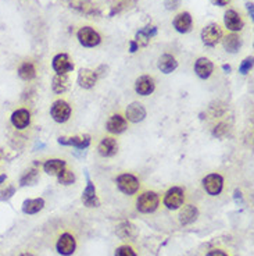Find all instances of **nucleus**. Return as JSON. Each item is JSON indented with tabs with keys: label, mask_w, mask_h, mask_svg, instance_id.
I'll return each instance as SVG.
<instances>
[{
	"label": "nucleus",
	"mask_w": 254,
	"mask_h": 256,
	"mask_svg": "<svg viewBox=\"0 0 254 256\" xmlns=\"http://www.w3.org/2000/svg\"><path fill=\"white\" fill-rule=\"evenodd\" d=\"M159 195L153 191L145 192L138 198V202H136V207L140 213H153L157 206H159Z\"/></svg>",
	"instance_id": "nucleus-1"
},
{
	"label": "nucleus",
	"mask_w": 254,
	"mask_h": 256,
	"mask_svg": "<svg viewBox=\"0 0 254 256\" xmlns=\"http://www.w3.org/2000/svg\"><path fill=\"white\" fill-rule=\"evenodd\" d=\"M116 183L118 190L124 192L125 195H133L139 190V180L129 173H125V174L117 177Z\"/></svg>",
	"instance_id": "nucleus-2"
},
{
	"label": "nucleus",
	"mask_w": 254,
	"mask_h": 256,
	"mask_svg": "<svg viewBox=\"0 0 254 256\" xmlns=\"http://www.w3.org/2000/svg\"><path fill=\"white\" fill-rule=\"evenodd\" d=\"M50 114L56 123H66L71 117V106L66 101H56L51 104Z\"/></svg>",
	"instance_id": "nucleus-3"
},
{
	"label": "nucleus",
	"mask_w": 254,
	"mask_h": 256,
	"mask_svg": "<svg viewBox=\"0 0 254 256\" xmlns=\"http://www.w3.org/2000/svg\"><path fill=\"white\" fill-rule=\"evenodd\" d=\"M222 39V31L217 24H209L202 30V41L206 46L214 48Z\"/></svg>",
	"instance_id": "nucleus-4"
},
{
	"label": "nucleus",
	"mask_w": 254,
	"mask_h": 256,
	"mask_svg": "<svg viewBox=\"0 0 254 256\" xmlns=\"http://www.w3.org/2000/svg\"><path fill=\"white\" fill-rule=\"evenodd\" d=\"M77 37H78L80 44L82 46H85V48H94V46H97V45L102 42V37L99 35V32H96L90 27L81 28L78 31V34H77Z\"/></svg>",
	"instance_id": "nucleus-5"
},
{
	"label": "nucleus",
	"mask_w": 254,
	"mask_h": 256,
	"mask_svg": "<svg viewBox=\"0 0 254 256\" xmlns=\"http://www.w3.org/2000/svg\"><path fill=\"white\" fill-rule=\"evenodd\" d=\"M183 199H185V191L181 187H172L171 190L167 191L164 197V205L171 210H176L182 206Z\"/></svg>",
	"instance_id": "nucleus-6"
},
{
	"label": "nucleus",
	"mask_w": 254,
	"mask_h": 256,
	"mask_svg": "<svg viewBox=\"0 0 254 256\" xmlns=\"http://www.w3.org/2000/svg\"><path fill=\"white\" fill-rule=\"evenodd\" d=\"M203 187L206 192L211 197H217L221 194L224 187V178L219 174H209L203 178Z\"/></svg>",
	"instance_id": "nucleus-7"
},
{
	"label": "nucleus",
	"mask_w": 254,
	"mask_h": 256,
	"mask_svg": "<svg viewBox=\"0 0 254 256\" xmlns=\"http://www.w3.org/2000/svg\"><path fill=\"white\" fill-rule=\"evenodd\" d=\"M77 248V242L71 234H63L58 238L57 244H56V249L60 255L63 256H70L73 255Z\"/></svg>",
	"instance_id": "nucleus-8"
},
{
	"label": "nucleus",
	"mask_w": 254,
	"mask_h": 256,
	"mask_svg": "<svg viewBox=\"0 0 254 256\" xmlns=\"http://www.w3.org/2000/svg\"><path fill=\"white\" fill-rule=\"evenodd\" d=\"M51 66H53V70L57 74H67L74 70L73 61L70 60L68 54H66V53L56 54V56L53 57Z\"/></svg>",
	"instance_id": "nucleus-9"
},
{
	"label": "nucleus",
	"mask_w": 254,
	"mask_h": 256,
	"mask_svg": "<svg viewBox=\"0 0 254 256\" xmlns=\"http://www.w3.org/2000/svg\"><path fill=\"white\" fill-rule=\"evenodd\" d=\"M154 89H156V82H154L153 77H150V75H142L135 82V91L139 95H152L153 92H154Z\"/></svg>",
	"instance_id": "nucleus-10"
},
{
	"label": "nucleus",
	"mask_w": 254,
	"mask_h": 256,
	"mask_svg": "<svg viewBox=\"0 0 254 256\" xmlns=\"http://www.w3.org/2000/svg\"><path fill=\"white\" fill-rule=\"evenodd\" d=\"M58 144L60 145H64V147H74L80 151L86 149L90 145V137L89 135H81V137H60L58 138Z\"/></svg>",
	"instance_id": "nucleus-11"
},
{
	"label": "nucleus",
	"mask_w": 254,
	"mask_h": 256,
	"mask_svg": "<svg viewBox=\"0 0 254 256\" xmlns=\"http://www.w3.org/2000/svg\"><path fill=\"white\" fill-rule=\"evenodd\" d=\"M172 25L174 28L179 34H188L192 31V27H193V20H192V15L189 14L188 11H183V13H179L174 18L172 21Z\"/></svg>",
	"instance_id": "nucleus-12"
},
{
	"label": "nucleus",
	"mask_w": 254,
	"mask_h": 256,
	"mask_svg": "<svg viewBox=\"0 0 254 256\" xmlns=\"http://www.w3.org/2000/svg\"><path fill=\"white\" fill-rule=\"evenodd\" d=\"M125 114H127V120L128 121H131V123H140L146 117V109L143 107L142 103L133 102L127 107V113Z\"/></svg>",
	"instance_id": "nucleus-13"
},
{
	"label": "nucleus",
	"mask_w": 254,
	"mask_h": 256,
	"mask_svg": "<svg viewBox=\"0 0 254 256\" xmlns=\"http://www.w3.org/2000/svg\"><path fill=\"white\" fill-rule=\"evenodd\" d=\"M224 22H225V27L232 32H239L243 30V25L245 22L235 10H228L224 15Z\"/></svg>",
	"instance_id": "nucleus-14"
},
{
	"label": "nucleus",
	"mask_w": 254,
	"mask_h": 256,
	"mask_svg": "<svg viewBox=\"0 0 254 256\" xmlns=\"http://www.w3.org/2000/svg\"><path fill=\"white\" fill-rule=\"evenodd\" d=\"M82 202L86 207H99L100 202L97 199V195H96V188H94V184L87 178L86 188L82 192Z\"/></svg>",
	"instance_id": "nucleus-15"
},
{
	"label": "nucleus",
	"mask_w": 254,
	"mask_h": 256,
	"mask_svg": "<svg viewBox=\"0 0 254 256\" xmlns=\"http://www.w3.org/2000/svg\"><path fill=\"white\" fill-rule=\"evenodd\" d=\"M97 151H99V154L103 157H113L118 152V144L114 138L107 137V138L102 139V142L97 147Z\"/></svg>",
	"instance_id": "nucleus-16"
},
{
	"label": "nucleus",
	"mask_w": 254,
	"mask_h": 256,
	"mask_svg": "<svg viewBox=\"0 0 254 256\" xmlns=\"http://www.w3.org/2000/svg\"><path fill=\"white\" fill-rule=\"evenodd\" d=\"M10 120L17 130H25L31 123V113L27 109H18L11 114Z\"/></svg>",
	"instance_id": "nucleus-17"
},
{
	"label": "nucleus",
	"mask_w": 254,
	"mask_h": 256,
	"mask_svg": "<svg viewBox=\"0 0 254 256\" xmlns=\"http://www.w3.org/2000/svg\"><path fill=\"white\" fill-rule=\"evenodd\" d=\"M127 127H128L127 118L123 117L121 114H113V116L109 118L107 125H106L107 131L111 132V134H116V135L123 134V132L127 130Z\"/></svg>",
	"instance_id": "nucleus-18"
},
{
	"label": "nucleus",
	"mask_w": 254,
	"mask_h": 256,
	"mask_svg": "<svg viewBox=\"0 0 254 256\" xmlns=\"http://www.w3.org/2000/svg\"><path fill=\"white\" fill-rule=\"evenodd\" d=\"M212 70H214V64H212L207 57H200V59H197L196 63H195V73H196L197 77L202 78V80L210 78L211 74H212Z\"/></svg>",
	"instance_id": "nucleus-19"
},
{
	"label": "nucleus",
	"mask_w": 254,
	"mask_h": 256,
	"mask_svg": "<svg viewBox=\"0 0 254 256\" xmlns=\"http://www.w3.org/2000/svg\"><path fill=\"white\" fill-rule=\"evenodd\" d=\"M97 82V75L89 68H81L78 73V84L81 88L92 89Z\"/></svg>",
	"instance_id": "nucleus-20"
},
{
	"label": "nucleus",
	"mask_w": 254,
	"mask_h": 256,
	"mask_svg": "<svg viewBox=\"0 0 254 256\" xmlns=\"http://www.w3.org/2000/svg\"><path fill=\"white\" fill-rule=\"evenodd\" d=\"M157 35V28L154 27V25H147L145 28H142L140 31L136 32V37H135V42L138 44V46H147L149 42H150V39L153 37H156Z\"/></svg>",
	"instance_id": "nucleus-21"
},
{
	"label": "nucleus",
	"mask_w": 254,
	"mask_h": 256,
	"mask_svg": "<svg viewBox=\"0 0 254 256\" xmlns=\"http://www.w3.org/2000/svg\"><path fill=\"white\" fill-rule=\"evenodd\" d=\"M157 67H159L161 73L171 74L178 68V61L172 54H163L157 61Z\"/></svg>",
	"instance_id": "nucleus-22"
},
{
	"label": "nucleus",
	"mask_w": 254,
	"mask_h": 256,
	"mask_svg": "<svg viewBox=\"0 0 254 256\" xmlns=\"http://www.w3.org/2000/svg\"><path fill=\"white\" fill-rule=\"evenodd\" d=\"M197 216H199V210H197L196 206L186 205L183 206L179 212V221L183 226H188L197 219Z\"/></svg>",
	"instance_id": "nucleus-23"
},
{
	"label": "nucleus",
	"mask_w": 254,
	"mask_h": 256,
	"mask_svg": "<svg viewBox=\"0 0 254 256\" xmlns=\"http://www.w3.org/2000/svg\"><path fill=\"white\" fill-rule=\"evenodd\" d=\"M70 87V80L67 74H56L51 81V89L54 94H64Z\"/></svg>",
	"instance_id": "nucleus-24"
},
{
	"label": "nucleus",
	"mask_w": 254,
	"mask_h": 256,
	"mask_svg": "<svg viewBox=\"0 0 254 256\" xmlns=\"http://www.w3.org/2000/svg\"><path fill=\"white\" fill-rule=\"evenodd\" d=\"M44 201L42 198H37V199H25L22 202V212L25 214H35V213L41 212L43 209Z\"/></svg>",
	"instance_id": "nucleus-25"
},
{
	"label": "nucleus",
	"mask_w": 254,
	"mask_h": 256,
	"mask_svg": "<svg viewBox=\"0 0 254 256\" xmlns=\"http://www.w3.org/2000/svg\"><path fill=\"white\" fill-rule=\"evenodd\" d=\"M66 168V161L61 159H49L43 163V170L49 176H57L61 170Z\"/></svg>",
	"instance_id": "nucleus-26"
},
{
	"label": "nucleus",
	"mask_w": 254,
	"mask_h": 256,
	"mask_svg": "<svg viewBox=\"0 0 254 256\" xmlns=\"http://www.w3.org/2000/svg\"><path fill=\"white\" fill-rule=\"evenodd\" d=\"M222 44H224V48H225V51L228 53H236L240 49V46H242V41H240L239 35L229 34L228 37L222 39Z\"/></svg>",
	"instance_id": "nucleus-27"
},
{
	"label": "nucleus",
	"mask_w": 254,
	"mask_h": 256,
	"mask_svg": "<svg viewBox=\"0 0 254 256\" xmlns=\"http://www.w3.org/2000/svg\"><path fill=\"white\" fill-rule=\"evenodd\" d=\"M18 77L24 81H31L34 80L37 77V70H35V66L29 61H25L22 63L21 66L18 67Z\"/></svg>",
	"instance_id": "nucleus-28"
},
{
	"label": "nucleus",
	"mask_w": 254,
	"mask_h": 256,
	"mask_svg": "<svg viewBox=\"0 0 254 256\" xmlns=\"http://www.w3.org/2000/svg\"><path fill=\"white\" fill-rule=\"evenodd\" d=\"M117 234L125 240V238H135L138 231H136V227L132 226L131 223H121L117 227Z\"/></svg>",
	"instance_id": "nucleus-29"
},
{
	"label": "nucleus",
	"mask_w": 254,
	"mask_h": 256,
	"mask_svg": "<svg viewBox=\"0 0 254 256\" xmlns=\"http://www.w3.org/2000/svg\"><path fill=\"white\" fill-rule=\"evenodd\" d=\"M38 176H39V171L37 168H31L28 171H25L22 177L20 178V185L21 187H27V185H35L38 181Z\"/></svg>",
	"instance_id": "nucleus-30"
},
{
	"label": "nucleus",
	"mask_w": 254,
	"mask_h": 256,
	"mask_svg": "<svg viewBox=\"0 0 254 256\" xmlns=\"http://www.w3.org/2000/svg\"><path fill=\"white\" fill-rule=\"evenodd\" d=\"M57 180L58 183L63 184V185H71L75 181V174H74L73 171L64 168V170H61L57 174Z\"/></svg>",
	"instance_id": "nucleus-31"
},
{
	"label": "nucleus",
	"mask_w": 254,
	"mask_h": 256,
	"mask_svg": "<svg viewBox=\"0 0 254 256\" xmlns=\"http://www.w3.org/2000/svg\"><path fill=\"white\" fill-rule=\"evenodd\" d=\"M252 68H253V57L250 56V57H246V59L242 61V64L239 67V73L245 75V74L250 73Z\"/></svg>",
	"instance_id": "nucleus-32"
},
{
	"label": "nucleus",
	"mask_w": 254,
	"mask_h": 256,
	"mask_svg": "<svg viewBox=\"0 0 254 256\" xmlns=\"http://www.w3.org/2000/svg\"><path fill=\"white\" fill-rule=\"evenodd\" d=\"M116 256H136V254L133 252V249L131 247L123 245V247L116 249Z\"/></svg>",
	"instance_id": "nucleus-33"
},
{
	"label": "nucleus",
	"mask_w": 254,
	"mask_h": 256,
	"mask_svg": "<svg viewBox=\"0 0 254 256\" xmlns=\"http://www.w3.org/2000/svg\"><path fill=\"white\" fill-rule=\"evenodd\" d=\"M15 192V188L13 185H8L6 190H3L0 192V201H8L10 198L14 195Z\"/></svg>",
	"instance_id": "nucleus-34"
},
{
	"label": "nucleus",
	"mask_w": 254,
	"mask_h": 256,
	"mask_svg": "<svg viewBox=\"0 0 254 256\" xmlns=\"http://www.w3.org/2000/svg\"><path fill=\"white\" fill-rule=\"evenodd\" d=\"M226 132H228V125L224 124V123H221V124H218L215 128H214V137H217V138H222L224 135H225Z\"/></svg>",
	"instance_id": "nucleus-35"
},
{
	"label": "nucleus",
	"mask_w": 254,
	"mask_h": 256,
	"mask_svg": "<svg viewBox=\"0 0 254 256\" xmlns=\"http://www.w3.org/2000/svg\"><path fill=\"white\" fill-rule=\"evenodd\" d=\"M181 6V0H166V7L167 10H175Z\"/></svg>",
	"instance_id": "nucleus-36"
},
{
	"label": "nucleus",
	"mask_w": 254,
	"mask_h": 256,
	"mask_svg": "<svg viewBox=\"0 0 254 256\" xmlns=\"http://www.w3.org/2000/svg\"><path fill=\"white\" fill-rule=\"evenodd\" d=\"M215 6H219V7H224V6H226L231 0H211Z\"/></svg>",
	"instance_id": "nucleus-37"
},
{
	"label": "nucleus",
	"mask_w": 254,
	"mask_h": 256,
	"mask_svg": "<svg viewBox=\"0 0 254 256\" xmlns=\"http://www.w3.org/2000/svg\"><path fill=\"white\" fill-rule=\"evenodd\" d=\"M207 256H228L225 252H222V251H219V249H215V251H211L207 254Z\"/></svg>",
	"instance_id": "nucleus-38"
},
{
	"label": "nucleus",
	"mask_w": 254,
	"mask_h": 256,
	"mask_svg": "<svg viewBox=\"0 0 254 256\" xmlns=\"http://www.w3.org/2000/svg\"><path fill=\"white\" fill-rule=\"evenodd\" d=\"M138 49H139L138 44H136L135 41H131V42H129V51H131V53H135Z\"/></svg>",
	"instance_id": "nucleus-39"
},
{
	"label": "nucleus",
	"mask_w": 254,
	"mask_h": 256,
	"mask_svg": "<svg viewBox=\"0 0 254 256\" xmlns=\"http://www.w3.org/2000/svg\"><path fill=\"white\" fill-rule=\"evenodd\" d=\"M247 10H249V13H250V18L253 20L254 18V11H253V3H247L246 4Z\"/></svg>",
	"instance_id": "nucleus-40"
},
{
	"label": "nucleus",
	"mask_w": 254,
	"mask_h": 256,
	"mask_svg": "<svg viewBox=\"0 0 254 256\" xmlns=\"http://www.w3.org/2000/svg\"><path fill=\"white\" fill-rule=\"evenodd\" d=\"M6 180H7V176H6V174H1V176H0V185L4 183Z\"/></svg>",
	"instance_id": "nucleus-41"
},
{
	"label": "nucleus",
	"mask_w": 254,
	"mask_h": 256,
	"mask_svg": "<svg viewBox=\"0 0 254 256\" xmlns=\"http://www.w3.org/2000/svg\"><path fill=\"white\" fill-rule=\"evenodd\" d=\"M222 68H224L225 71H228V73H229V71L232 70V68H231V66H228V64H224V66H222Z\"/></svg>",
	"instance_id": "nucleus-42"
},
{
	"label": "nucleus",
	"mask_w": 254,
	"mask_h": 256,
	"mask_svg": "<svg viewBox=\"0 0 254 256\" xmlns=\"http://www.w3.org/2000/svg\"><path fill=\"white\" fill-rule=\"evenodd\" d=\"M20 256H34L32 254H29V252H24V254H21Z\"/></svg>",
	"instance_id": "nucleus-43"
}]
</instances>
